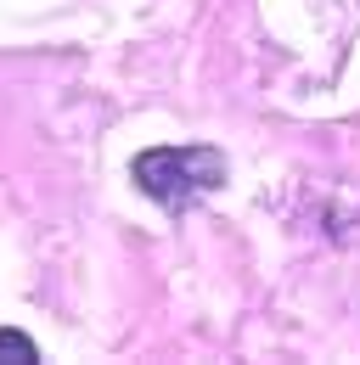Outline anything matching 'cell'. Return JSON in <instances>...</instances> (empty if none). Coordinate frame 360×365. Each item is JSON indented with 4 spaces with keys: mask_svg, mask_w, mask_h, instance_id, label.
<instances>
[{
    "mask_svg": "<svg viewBox=\"0 0 360 365\" xmlns=\"http://www.w3.org/2000/svg\"><path fill=\"white\" fill-rule=\"evenodd\" d=\"M135 185L146 197H158L164 208H186L191 197L225 185V158L209 146H152L135 158Z\"/></svg>",
    "mask_w": 360,
    "mask_h": 365,
    "instance_id": "obj_1",
    "label": "cell"
},
{
    "mask_svg": "<svg viewBox=\"0 0 360 365\" xmlns=\"http://www.w3.org/2000/svg\"><path fill=\"white\" fill-rule=\"evenodd\" d=\"M0 360H6V365H34V360H40V349H34L23 331L6 326V331H0Z\"/></svg>",
    "mask_w": 360,
    "mask_h": 365,
    "instance_id": "obj_2",
    "label": "cell"
}]
</instances>
